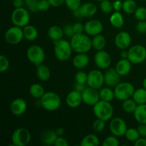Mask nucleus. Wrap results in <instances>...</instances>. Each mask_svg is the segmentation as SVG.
I'll return each mask as SVG.
<instances>
[{
	"label": "nucleus",
	"instance_id": "nucleus-34",
	"mask_svg": "<svg viewBox=\"0 0 146 146\" xmlns=\"http://www.w3.org/2000/svg\"><path fill=\"white\" fill-rule=\"evenodd\" d=\"M137 106H138V104H136V102H135L132 98H128V99H126L125 100V101H123V110L125 113H127L133 114L135 109H136Z\"/></svg>",
	"mask_w": 146,
	"mask_h": 146
},
{
	"label": "nucleus",
	"instance_id": "nucleus-44",
	"mask_svg": "<svg viewBox=\"0 0 146 146\" xmlns=\"http://www.w3.org/2000/svg\"><path fill=\"white\" fill-rule=\"evenodd\" d=\"M9 68V61L8 58L4 55L0 56V71L4 73Z\"/></svg>",
	"mask_w": 146,
	"mask_h": 146
},
{
	"label": "nucleus",
	"instance_id": "nucleus-9",
	"mask_svg": "<svg viewBox=\"0 0 146 146\" xmlns=\"http://www.w3.org/2000/svg\"><path fill=\"white\" fill-rule=\"evenodd\" d=\"M27 56L31 64L38 66L43 64L45 59V51L42 47L38 45H32L27 51Z\"/></svg>",
	"mask_w": 146,
	"mask_h": 146
},
{
	"label": "nucleus",
	"instance_id": "nucleus-43",
	"mask_svg": "<svg viewBox=\"0 0 146 146\" xmlns=\"http://www.w3.org/2000/svg\"><path fill=\"white\" fill-rule=\"evenodd\" d=\"M118 145L119 141L118 140V137L113 135L107 137L103 143L104 146H118Z\"/></svg>",
	"mask_w": 146,
	"mask_h": 146
},
{
	"label": "nucleus",
	"instance_id": "nucleus-49",
	"mask_svg": "<svg viewBox=\"0 0 146 146\" xmlns=\"http://www.w3.org/2000/svg\"><path fill=\"white\" fill-rule=\"evenodd\" d=\"M54 145L56 146H68V142L65 138L63 136H58L56 140Z\"/></svg>",
	"mask_w": 146,
	"mask_h": 146
},
{
	"label": "nucleus",
	"instance_id": "nucleus-6",
	"mask_svg": "<svg viewBox=\"0 0 146 146\" xmlns=\"http://www.w3.org/2000/svg\"><path fill=\"white\" fill-rule=\"evenodd\" d=\"M133 85L130 82H120L114 87V94L115 98L119 101H125L132 98L135 91Z\"/></svg>",
	"mask_w": 146,
	"mask_h": 146
},
{
	"label": "nucleus",
	"instance_id": "nucleus-37",
	"mask_svg": "<svg viewBox=\"0 0 146 146\" xmlns=\"http://www.w3.org/2000/svg\"><path fill=\"white\" fill-rule=\"evenodd\" d=\"M100 8L104 13L109 14L113 10V2H111L109 0H103L100 3Z\"/></svg>",
	"mask_w": 146,
	"mask_h": 146
},
{
	"label": "nucleus",
	"instance_id": "nucleus-51",
	"mask_svg": "<svg viewBox=\"0 0 146 146\" xmlns=\"http://www.w3.org/2000/svg\"><path fill=\"white\" fill-rule=\"evenodd\" d=\"M113 7L115 11H120L123 9V2L121 0H115L113 2Z\"/></svg>",
	"mask_w": 146,
	"mask_h": 146
},
{
	"label": "nucleus",
	"instance_id": "nucleus-24",
	"mask_svg": "<svg viewBox=\"0 0 146 146\" xmlns=\"http://www.w3.org/2000/svg\"><path fill=\"white\" fill-rule=\"evenodd\" d=\"M48 36L54 42L62 39L64 36V29L58 25H53L48 29Z\"/></svg>",
	"mask_w": 146,
	"mask_h": 146
},
{
	"label": "nucleus",
	"instance_id": "nucleus-11",
	"mask_svg": "<svg viewBox=\"0 0 146 146\" xmlns=\"http://www.w3.org/2000/svg\"><path fill=\"white\" fill-rule=\"evenodd\" d=\"M109 128L112 135L117 137H122L125 135L128 129L125 121L119 117H115L111 119Z\"/></svg>",
	"mask_w": 146,
	"mask_h": 146
},
{
	"label": "nucleus",
	"instance_id": "nucleus-42",
	"mask_svg": "<svg viewBox=\"0 0 146 146\" xmlns=\"http://www.w3.org/2000/svg\"><path fill=\"white\" fill-rule=\"evenodd\" d=\"M65 4L70 10L75 11L81 7V0H65Z\"/></svg>",
	"mask_w": 146,
	"mask_h": 146
},
{
	"label": "nucleus",
	"instance_id": "nucleus-38",
	"mask_svg": "<svg viewBox=\"0 0 146 146\" xmlns=\"http://www.w3.org/2000/svg\"><path fill=\"white\" fill-rule=\"evenodd\" d=\"M106 121H104V120L96 118V120L94 121V122L93 123L92 125L94 131L97 133L101 132V131H104L106 128Z\"/></svg>",
	"mask_w": 146,
	"mask_h": 146
},
{
	"label": "nucleus",
	"instance_id": "nucleus-26",
	"mask_svg": "<svg viewBox=\"0 0 146 146\" xmlns=\"http://www.w3.org/2000/svg\"><path fill=\"white\" fill-rule=\"evenodd\" d=\"M133 115L137 122L146 124V104L138 105Z\"/></svg>",
	"mask_w": 146,
	"mask_h": 146
},
{
	"label": "nucleus",
	"instance_id": "nucleus-31",
	"mask_svg": "<svg viewBox=\"0 0 146 146\" xmlns=\"http://www.w3.org/2000/svg\"><path fill=\"white\" fill-rule=\"evenodd\" d=\"M29 94L33 98L40 99L45 94V91L41 84H33L29 88Z\"/></svg>",
	"mask_w": 146,
	"mask_h": 146
},
{
	"label": "nucleus",
	"instance_id": "nucleus-58",
	"mask_svg": "<svg viewBox=\"0 0 146 146\" xmlns=\"http://www.w3.org/2000/svg\"><path fill=\"white\" fill-rule=\"evenodd\" d=\"M128 51H125V50H122L121 53V56L122 58H128Z\"/></svg>",
	"mask_w": 146,
	"mask_h": 146
},
{
	"label": "nucleus",
	"instance_id": "nucleus-32",
	"mask_svg": "<svg viewBox=\"0 0 146 146\" xmlns=\"http://www.w3.org/2000/svg\"><path fill=\"white\" fill-rule=\"evenodd\" d=\"M100 99L102 101L111 102L114 99L115 94H114V90H112L111 87H106L103 88L99 91Z\"/></svg>",
	"mask_w": 146,
	"mask_h": 146
},
{
	"label": "nucleus",
	"instance_id": "nucleus-56",
	"mask_svg": "<svg viewBox=\"0 0 146 146\" xmlns=\"http://www.w3.org/2000/svg\"><path fill=\"white\" fill-rule=\"evenodd\" d=\"M56 132L57 135H58V136H63L64 134L65 133V129H64V128H62V127H59V128H56Z\"/></svg>",
	"mask_w": 146,
	"mask_h": 146
},
{
	"label": "nucleus",
	"instance_id": "nucleus-25",
	"mask_svg": "<svg viewBox=\"0 0 146 146\" xmlns=\"http://www.w3.org/2000/svg\"><path fill=\"white\" fill-rule=\"evenodd\" d=\"M36 76L40 81H47L51 77V71L47 66L41 64L37 66Z\"/></svg>",
	"mask_w": 146,
	"mask_h": 146
},
{
	"label": "nucleus",
	"instance_id": "nucleus-36",
	"mask_svg": "<svg viewBox=\"0 0 146 146\" xmlns=\"http://www.w3.org/2000/svg\"><path fill=\"white\" fill-rule=\"evenodd\" d=\"M125 136L128 141H131V142H135L136 140H138L141 137V135H140L137 128H130L127 129Z\"/></svg>",
	"mask_w": 146,
	"mask_h": 146
},
{
	"label": "nucleus",
	"instance_id": "nucleus-23",
	"mask_svg": "<svg viewBox=\"0 0 146 146\" xmlns=\"http://www.w3.org/2000/svg\"><path fill=\"white\" fill-rule=\"evenodd\" d=\"M58 135H57L56 131H52V130H46L41 135V142L45 145H54Z\"/></svg>",
	"mask_w": 146,
	"mask_h": 146
},
{
	"label": "nucleus",
	"instance_id": "nucleus-53",
	"mask_svg": "<svg viewBox=\"0 0 146 146\" xmlns=\"http://www.w3.org/2000/svg\"><path fill=\"white\" fill-rule=\"evenodd\" d=\"M134 145L135 146H146V138L140 137L134 142Z\"/></svg>",
	"mask_w": 146,
	"mask_h": 146
},
{
	"label": "nucleus",
	"instance_id": "nucleus-21",
	"mask_svg": "<svg viewBox=\"0 0 146 146\" xmlns=\"http://www.w3.org/2000/svg\"><path fill=\"white\" fill-rule=\"evenodd\" d=\"M132 68V63L128 58H121L117 62L115 65V69L121 76H126L131 72Z\"/></svg>",
	"mask_w": 146,
	"mask_h": 146
},
{
	"label": "nucleus",
	"instance_id": "nucleus-4",
	"mask_svg": "<svg viewBox=\"0 0 146 146\" xmlns=\"http://www.w3.org/2000/svg\"><path fill=\"white\" fill-rule=\"evenodd\" d=\"M40 104L44 109L48 111H56L61 104V100L58 94L52 91L45 92L40 98Z\"/></svg>",
	"mask_w": 146,
	"mask_h": 146
},
{
	"label": "nucleus",
	"instance_id": "nucleus-14",
	"mask_svg": "<svg viewBox=\"0 0 146 146\" xmlns=\"http://www.w3.org/2000/svg\"><path fill=\"white\" fill-rule=\"evenodd\" d=\"M94 62L100 69H107L111 64V57L104 50L98 51L94 56Z\"/></svg>",
	"mask_w": 146,
	"mask_h": 146
},
{
	"label": "nucleus",
	"instance_id": "nucleus-30",
	"mask_svg": "<svg viewBox=\"0 0 146 146\" xmlns=\"http://www.w3.org/2000/svg\"><path fill=\"white\" fill-rule=\"evenodd\" d=\"M132 98L138 105L146 104V89L145 88H139L135 90Z\"/></svg>",
	"mask_w": 146,
	"mask_h": 146
},
{
	"label": "nucleus",
	"instance_id": "nucleus-60",
	"mask_svg": "<svg viewBox=\"0 0 146 146\" xmlns=\"http://www.w3.org/2000/svg\"><path fill=\"white\" fill-rule=\"evenodd\" d=\"M96 1H100V2H101V1H103V0H96Z\"/></svg>",
	"mask_w": 146,
	"mask_h": 146
},
{
	"label": "nucleus",
	"instance_id": "nucleus-10",
	"mask_svg": "<svg viewBox=\"0 0 146 146\" xmlns=\"http://www.w3.org/2000/svg\"><path fill=\"white\" fill-rule=\"evenodd\" d=\"M24 38L23 28L14 25L9 28L4 34V39L10 45L19 44Z\"/></svg>",
	"mask_w": 146,
	"mask_h": 146
},
{
	"label": "nucleus",
	"instance_id": "nucleus-16",
	"mask_svg": "<svg viewBox=\"0 0 146 146\" xmlns=\"http://www.w3.org/2000/svg\"><path fill=\"white\" fill-rule=\"evenodd\" d=\"M115 44L119 49L125 50L131 46L132 38L127 31H121L115 37Z\"/></svg>",
	"mask_w": 146,
	"mask_h": 146
},
{
	"label": "nucleus",
	"instance_id": "nucleus-22",
	"mask_svg": "<svg viewBox=\"0 0 146 146\" xmlns=\"http://www.w3.org/2000/svg\"><path fill=\"white\" fill-rule=\"evenodd\" d=\"M89 61V57L86 53H79L77 54L73 58L72 64L75 68L78 69H82L88 65Z\"/></svg>",
	"mask_w": 146,
	"mask_h": 146
},
{
	"label": "nucleus",
	"instance_id": "nucleus-28",
	"mask_svg": "<svg viewBox=\"0 0 146 146\" xmlns=\"http://www.w3.org/2000/svg\"><path fill=\"white\" fill-rule=\"evenodd\" d=\"M23 31H24V38L30 41H33L36 40L38 37V33L37 31L36 28L32 25L28 24L26 27L23 28Z\"/></svg>",
	"mask_w": 146,
	"mask_h": 146
},
{
	"label": "nucleus",
	"instance_id": "nucleus-39",
	"mask_svg": "<svg viewBox=\"0 0 146 146\" xmlns=\"http://www.w3.org/2000/svg\"><path fill=\"white\" fill-rule=\"evenodd\" d=\"M134 17L138 21H145L146 20V7H138L134 12Z\"/></svg>",
	"mask_w": 146,
	"mask_h": 146
},
{
	"label": "nucleus",
	"instance_id": "nucleus-8",
	"mask_svg": "<svg viewBox=\"0 0 146 146\" xmlns=\"http://www.w3.org/2000/svg\"><path fill=\"white\" fill-rule=\"evenodd\" d=\"M31 135L25 128H17L11 135V142L14 146H26L29 143Z\"/></svg>",
	"mask_w": 146,
	"mask_h": 146
},
{
	"label": "nucleus",
	"instance_id": "nucleus-48",
	"mask_svg": "<svg viewBox=\"0 0 146 146\" xmlns=\"http://www.w3.org/2000/svg\"><path fill=\"white\" fill-rule=\"evenodd\" d=\"M73 27H74V30L75 34H83L85 31L84 24H83L81 22H76L75 24H73Z\"/></svg>",
	"mask_w": 146,
	"mask_h": 146
},
{
	"label": "nucleus",
	"instance_id": "nucleus-12",
	"mask_svg": "<svg viewBox=\"0 0 146 146\" xmlns=\"http://www.w3.org/2000/svg\"><path fill=\"white\" fill-rule=\"evenodd\" d=\"M104 83V74L98 69L91 70L88 74L87 85L91 88L99 89L102 88Z\"/></svg>",
	"mask_w": 146,
	"mask_h": 146
},
{
	"label": "nucleus",
	"instance_id": "nucleus-20",
	"mask_svg": "<svg viewBox=\"0 0 146 146\" xmlns=\"http://www.w3.org/2000/svg\"><path fill=\"white\" fill-rule=\"evenodd\" d=\"M78 11L82 18H90L97 13V7L92 2H86L81 4Z\"/></svg>",
	"mask_w": 146,
	"mask_h": 146
},
{
	"label": "nucleus",
	"instance_id": "nucleus-2",
	"mask_svg": "<svg viewBox=\"0 0 146 146\" xmlns=\"http://www.w3.org/2000/svg\"><path fill=\"white\" fill-rule=\"evenodd\" d=\"M93 111L97 118L108 121L113 118L114 110L111 102L100 100L93 106Z\"/></svg>",
	"mask_w": 146,
	"mask_h": 146
},
{
	"label": "nucleus",
	"instance_id": "nucleus-29",
	"mask_svg": "<svg viewBox=\"0 0 146 146\" xmlns=\"http://www.w3.org/2000/svg\"><path fill=\"white\" fill-rule=\"evenodd\" d=\"M106 44V38L101 34L94 36V38H92V47L97 51L104 50Z\"/></svg>",
	"mask_w": 146,
	"mask_h": 146
},
{
	"label": "nucleus",
	"instance_id": "nucleus-57",
	"mask_svg": "<svg viewBox=\"0 0 146 146\" xmlns=\"http://www.w3.org/2000/svg\"><path fill=\"white\" fill-rule=\"evenodd\" d=\"M73 15H74V17H75V18H76V19H81V18H82V17H81V14H80L78 9L75 10V11H73Z\"/></svg>",
	"mask_w": 146,
	"mask_h": 146
},
{
	"label": "nucleus",
	"instance_id": "nucleus-35",
	"mask_svg": "<svg viewBox=\"0 0 146 146\" xmlns=\"http://www.w3.org/2000/svg\"><path fill=\"white\" fill-rule=\"evenodd\" d=\"M137 8V4L134 0H125L123 2V10L126 14H134Z\"/></svg>",
	"mask_w": 146,
	"mask_h": 146
},
{
	"label": "nucleus",
	"instance_id": "nucleus-59",
	"mask_svg": "<svg viewBox=\"0 0 146 146\" xmlns=\"http://www.w3.org/2000/svg\"><path fill=\"white\" fill-rule=\"evenodd\" d=\"M143 87L146 89V78H144L143 81Z\"/></svg>",
	"mask_w": 146,
	"mask_h": 146
},
{
	"label": "nucleus",
	"instance_id": "nucleus-17",
	"mask_svg": "<svg viewBox=\"0 0 146 146\" xmlns=\"http://www.w3.org/2000/svg\"><path fill=\"white\" fill-rule=\"evenodd\" d=\"M27 109V104L23 98H17L13 100L10 104V111L13 115L20 116L26 112Z\"/></svg>",
	"mask_w": 146,
	"mask_h": 146
},
{
	"label": "nucleus",
	"instance_id": "nucleus-61",
	"mask_svg": "<svg viewBox=\"0 0 146 146\" xmlns=\"http://www.w3.org/2000/svg\"><path fill=\"white\" fill-rule=\"evenodd\" d=\"M144 1H145V0H144Z\"/></svg>",
	"mask_w": 146,
	"mask_h": 146
},
{
	"label": "nucleus",
	"instance_id": "nucleus-52",
	"mask_svg": "<svg viewBox=\"0 0 146 146\" xmlns=\"http://www.w3.org/2000/svg\"><path fill=\"white\" fill-rule=\"evenodd\" d=\"M53 7H58L65 3V0H48Z\"/></svg>",
	"mask_w": 146,
	"mask_h": 146
},
{
	"label": "nucleus",
	"instance_id": "nucleus-40",
	"mask_svg": "<svg viewBox=\"0 0 146 146\" xmlns=\"http://www.w3.org/2000/svg\"><path fill=\"white\" fill-rule=\"evenodd\" d=\"M39 0H24L25 5L27 9L31 12H37L38 10V3Z\"/></svg>",
	"mask_w": 146,
	"mask_h": 146
},
{
	"label": "nucleus",
	"instance_id": "nucleus-47",
	"mask_svg": "<svg viewBox=\"0 0 146 146\" xmlns=\"http://www.w3.org/2000/svg\"><path fill=\"white\" fill-rule=\"evenodd\" d=\"M135 29L140 34H146V20L145 21H138V22L135 25Z\"/></svg>",
	"mask_w": 146,
	"mask_h": 146
},
{
	"label": "nucleus",
	"instance_id": "nucleus-1",
	"mask_svg": "<svg viewBox=\"0 0 146 146\" xmlns=\"http://www.w3.org/2000/svg\"><path fill=\"white\" fill-rule=\"evenodd\" d=\"M71 45L73 51L77 54L87 53L92 48V40L86 34H74L71 38Z\"/></svg>",
	"mask_w": 146,
	"mask_h": 146
},
{
	"label": "nucleus",
	"instance_id": "nucleus-50",
	"mask_svg": "<svg viewBox=\"0 0 146 146\" xmlns=\"http://www.w3.org/2000/svg\"><path fill=\"white\" fill-rule=\"evenodd\" d=\"M138 131L141 137H145L146 138V124L140 123L138 127Z\"/></svg>",
	"mask_w": 146,
	"mask_h": 146
},
{
	"label": "nucleus",
	"instance_id": "nucleus-5",
	"mask_svg": "<svg viewBox=\"0 0 146 146\" xmlns=\"http://www.w3.org/2000/svg\"><path fill=\"white\" fill-rule=\"evenodd\" d=\"M11 21L14 26L24 28L28 25L30 21L29 11L27 9L21 7V8H15L12 11L11 16Z\"/></svg>",
	"mask_w": 146,
	"mask_h": 146
},
{
	"label": "nucleus",
	"instance_id": "nucleus-13",
	"mask_svg": "<svg viewBox=\"0 0 146 146\" xmlns=\"http://www.w3.org/2000/svg\"><path fill=\"white\" fill-rule=\"evenodd\" d=\"M81 95H82L83 103L91 106H94L101 100L98 89L89 86L86 88V89L81 93Z\"/></svg>",
	"mask_w": 146,
	"mask_h": 146
},
{
	"label": "nucleus",
	"instance_id": "nucleus-33",
	"mask_svg": "<svg viewBox=\"0 0 146 146\" xmlns=\"http://www.w3.org/2000/svg\"><path fill=\"white\" fill-rule=\"evenodd\" d=\"M100 144L99 138L94 134H88L82 139L81 146H98Z\"/></svg>",
	"mask_w": 146,
	"mask_h": 146
},
{
	"label": "nucleus",
	"instance_id": "nucleus-19",
	"mask_svg": "<svg viewBox=\"0 0 146 146\" xmlns=\"http://www.w3.org/2000/svg\"><path fill=\"white\" fill-rule=\"evenodd\" d=\"M66 103L67 106H68L69 108H78V107L80 106V105L83 103L81 93L78 92V91H76V90L71 91V92L68 93V95L66 96Z\"/></svg>",
	"mask_w": 146,
	"mask_h": 146
},
{
	"label": "nucleus",
	"instance_id": "nucleus-7",
	"mask_svg": "<svg viewBox=\"0 0 146 146\" xmlns=\"http://www.w3.org/2000/svg\"><path fill=\"white\" fill-rule=\"evenodd\" d=\"M128 59L132 64H142L146 60V48L143 45L133 46L128 49Z\"/></svg>",
	"mask_w": 146,
	"mask_h": 146
},
{
	"label": "nucleus",
	"instance_id": "nucleus-15",
	"mask_svg": "<svg viewBox=\"0 0 146 146\" xmlns=\"http://www.w3.org/2000/svg\"><path fill=\"white\" fill-rule=\"evenodd\" d=\"M85 32L88 35L94 36L96 35L101 34L104 29V25L101 21L97 19H91L86 22L84 24Z\"/></svg>",
	"mask_w": 146,
	"mask_h": 146
},
{
	"label": "nucleus",
	"instance_id": "nucleus-3",
	"mask_svg": "<svg viewBox=\"0 0 146 146\" xmlns=\"http://www.w3.org/2000/svg\"><path fill=\"white\" fill-rule=\"evenodd\" d=\"M54 51L57 59L61 61H66L71 56L73 48L69 41L62 38L54 41Z\"/></svg>",
	"mask_w": 146,
	"mask_h": 146
},
{
	"label": "nucleus",
	"instance_id": "nucleus-27",
	"mask_svg": "<svg viewBox=\"0 0 146 146\" xmlns=\"http://www.w3.org/2000/svg\"><path fill=\"white\" fill-rule=\"evenodd\" d=\"M110 23L113 27L121 29L124 24V18L123 14L120 11H114L111 14L109 18Z\"/></svg>",
	"mask_w": 146,
	"mask_h": 146
},
{
	"label": "nucleus",
	"instance_id": "nucleus-54",
	"mask_svg": "<svg viewBox=\"0 0 146 146\" xmlns=\"http://www.w3.org/2000/svg\"><path fill=\"white\" fill-rule=\"evenodd\" d=\"M86 84H80V83L76 82L75 86H74V90L80 93H82L86 89Z\"/></svg>",
	"mask_w": 146,
	"mask_h": 146
},
{
	"label": "nucleus",
	"instance_id": "nucleus-46",
	"mask_svg": "<svg viewBox=\"0 0 146 146\" xmlns=\"http://www.w3.org/2000/svg\"><path fill=\"white\" fill-rule=\"evenodd\" d=\"M63 29H64V35L66 36L67 37H70V38H71V37L75 34L73 24H66V25L64 26V28H63Z\"/></svg>",
	"mask_w": 146,
	"mask_h": 146
},
{
	"label": "nucleus",
	"instance_id": "nucleus-55",
	"mask_svg": "<svg viewBox=\"0 0 146 146\" xmlns=\"http://www.w3.org/2000/svg\"><path fill=\"white\" fill-rule=\"evenodd\" d=\"M12 4L14 8H21L25 5V1L24 0H13Z\"/></svg>",
	"mask_w": 146,
	"mask_h": 146
},
{
	"label": "nucleus",
	"instance_id": "nucleus-18",
	"mask_svg": "<svg viewBox=\"0 0 146 146\" xmlns=\"http://www.w3.org/2000/svg\"><path fill=\"white\" fill-rule=\"evenodd\" d=\"M121 77L115 68H108L104 74V83L108 87H115L121 82Z\"/></svg>",
	"mask_w": 146,
	"mask_h": 146
},
{
	"label": "nucleus",
	"instance_id": "nucleus-45",
	"mask_svg": "<svg viewBox=\"0 0 146 146\" xmlns=\"http://www.w3.org/2000/svg\"><path fill=\"white\" fill-rule=\"evenodd\" d=\"M51 7L48 0H39L38 3V11H46Z\"/></svg>",
	"mask_w": 146,
	"mask_h": 146
},
{
	"label": "nucleus",
	"instance_id": "nucleus-41",
	"mask_svg": "<svg viewBox=\"0 0 146 146\" xmlns=\"http://www.w3.org/2000/svg\"><path fill=\"white\" fill-rule=\"evenodd\" d=\"M75 81L76 83H80V84H87V79H88V74L84 71H78L75 74Z\"/></svg>",
	"mask_w": 146,
	"mask_h": 146
}]
</instances>
